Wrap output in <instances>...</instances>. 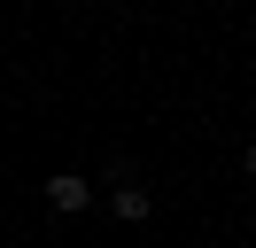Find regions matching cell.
<instances>
[{
  "label": "cell",
  "mask_w": 256,
  "mask_h": 248,
  "mask_svg": "<svg viewBox=\"0 0 256 248\" xmlns=\"http://www.w3.org/2000/svg\"><path fill=\"white\" fill-rule=\"evenodd\" d=\"M47 202H54L62 217H78L86 202H94V178H78V170H54V178H47Z\"/></svg>",
  "instance_id": "cell-1"
},
{
  "label": "cell",
  "mask_w": 256,
  "mask_h": 248,
  "mask_svg": "<svg viewBox=\"0 0 256 248\" xmlns=\"http://www.w3.org/2000/svg\"><path fill=\"white\" fill-rule=\"evenodd\" d=\"M109 210L124 217V225H140V217L156 210V202H148V186H109Z\"/></svg>",
  "instance_id": "cell-2"
},
{
  "label": "cell",
  "mask_w": 256,
  "mask_h": 248,
  "mask_svg": "<svg viewBox=\"0 0 256 248\" xmlns=\"http://www.w3.org/2000/svg\"><path fill=\"white\" fill-rule=\"evenodd\" d=\"M240 170H248V178H256V140H248V148H240Z\"/></svg>",
  "instance_id": "cell-3"
}]
</instances>
